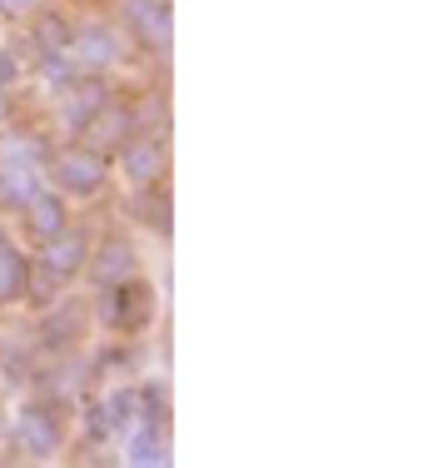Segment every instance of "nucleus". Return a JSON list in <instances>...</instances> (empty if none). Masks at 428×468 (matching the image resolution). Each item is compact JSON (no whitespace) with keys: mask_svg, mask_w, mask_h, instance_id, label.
Wrapping results in <instances>:
<instances>
[{"mask_svg":"<svg viewBox=\"0 0 428 468\" xmlns=\"http://www.w3.org/2000/svg\"><path fill=\"white\" fill-rule=\"evenodd\" d=\"M70 409L26 394L20 409L5 419V453L16 463H55L70 453Z\"/></svg>","mask_w":428,"mask_h":468,"instance_id":"1","label":"nucleus"},{"mask_svg":"<svg viewBox=\"0 0 428 468\" xmlns=\"http://www.w3.org/2000/svg\"><path fill=\"white\" fill-rule=\"evenodd\" d=\"M90 319L110 339H144L155 329V319H160V294H155V284L144 274L120 280L110 289H90Z\"/></svg>","mask_w":428,"mask_h":468,"instance_id":"2","label":"nucleus"},{"mask_svg":"<svg viewBox=\"0 0 428 468\" xmlns=\"http://www.w3.org/2000/svg\"><path fill=\"white\" fill-rule=\"evenodd\" d=\"M45 185H55L70 205H100L105 189L115 185V170H110V154L90 150L85 140H55L45 160Z\"/></svg>","mask_w":428,"mask_h":468,"instance_id":"3","label":"nucleus"},{"mask_svg":"<svg viewBox=\"0 0 428 468\" xmlns=\"http://www.w3.org/2000/svg\"><path fill=\"white\" fill-rule=\"evenodd\" d=\"M120 36L130 40V50L144 65L165 70L170 65V40H175V20H170V0H110Z\"/></svg>","mask_w":428,"mask_h":468,"instance_id":"4","label":"nucleus"},{"mask_svg":"<svg viewBox=\"0 0 428 468\" xmlns=\"http://www.w3.org/2000/svg\"><path fill=\"white\" fill-rule=\"evenodd\" d=\"M70 65L80 75H125V65L134 60L130 55V40L120 36L115 20H100V16H75V30H70Z\"/></svg>","mask_w":428,"mask_h":468,"instance_id":"5","label":"nucleus"},{"mask_svg":"<svg viewBox=\"0 0 428 468\" xmlns=\"http://www.w3.org/2000/svg\"><path fill=\"white\" fill-rule=\"evenodd\" d=\"M134 274H144V260H140L134 234L125 225H100L80 280L90 289H110V284H120V280H134Z\"/></svg>","mask_w":428,"mask_h":468,"instance_id":"6","label":"nucleus"},{"mask_svg":"<svg viewBox=\"0 0 428 468\" xmlns=\"http://www.w3.org/2000/svg\"><path fill=\"white\" fill-rule=\"evenodd\" d=\"M110 170H115V180L125 189L170 180V130H134V135H125V144L110 154Z\"/></svg>","mask_w":428,"mask_h":468,"instance_id":"7","label":"nucleus"},{"mask_svg":"<svg viewBox=\"0 0 428 468\" xmlns=\"http://www.w3.org/2000/svg\"><path fill=\"white\" fill-rule=\"evenodd\" d=\"M30 334H36L40 359H50V354H70V349H80L85 334H90V299L60 294L55 304H45L40 314L30 319Z\"/></svg>","mask_w":428,"mask_h":468,"instance_id":"8","label":"nucleus"},{"mask_svg":"<svg viewBox=\"0 0 428 468\" xmlns=\"http://www.w3.org/2000/svg\"><path fill=\"white\" fill-rule=\"evenodd\" d=\"M95 229L100 225H90L85 215H75L60 234H50L45 244H36V250H30V260H36L40 270H50L60 284H80L85 260H90V244H95Z\"/></svg>","mask_w":428,"mask_h":468,"instance_id":"9","label":"nucleus"},{"mask_svg":"<svg viewBox=\"0 0 428 468\" xmlns=\"http://www.w3.org/2000/svg\"><path fill=\"white\" fill-rule=\"evenodd\" d=\"M70 219H75V205H70V199H65L55 185H40L36 195L26 199V209L16 215V239L26 244V250H36V244L50 239V234H60Z\"/></svg>","mask_w":428,"mask_h":468,"instance_id":"10","label":"nucleus"},{"mask_svg":"<svg viewBox=\"0 0 428 468\" xmlns=\"http://www.w3.org/2000/svg\"><path fill=\"white\" fill-rule=\"evenodd\" d=\"M120 215H125L134 229H144V234H155V239H165V234H170V180L125 189V199H120Z\"/></svg>","mask_w":428,"mask_h":468,"instance_id":"11","label":"nucleus"},{"mask_svg":"<svg viewBox=\"0 0 428 468\" xmlns=\"http://www.w3.org/2000/svg\"><path fill=\"white\" fill-rule=\"evenodd\" d=\"M120 463L130 468H170L175 449H170V429H150V423H130L120 433Z\"/></svg>","mask_w":428,"mask_h":468,"instance_id":"12","label":"nucleus"},{"mask_svg":"<svg viewBox=\"0 0 428 468\" xmlns=\"http://www.w3.org/2000/svg\"><path fill=\"white\" fill-rule=\"evenodd\" d=\"M125 135H134V115H130V100H125V90H120L115 100H110L105 110H100L95 120L80 130L75 140H85L90 150H100V154H115L120 144H125Z\"/></svg>","mask_w":428,"mask_h":468,"instance_id":"13","label":"nucleus"},{"mask_svg":"<svg viewBox=\"0 0 428 468\" xmlns=\"http://www.w3.org/2000/svg\"><path fill=\"white\" fill-rule=\"evenodd\" d=\"M26 274H30V250L16 234H5L0 239V314L26 309Z\"/></svg>","mask_w":428,"mask_h":468,"instance_id":"14","label":"nucleus"},{"mask_svg":"<svg viewBox=\"0 0 428 468\" xmlns=\"http://www.w3.org/2000/svg\"><path fill=\"white\" fill-rule=\"evenodd\" d=\"M45 185L40 165H20V160H0V215H20L26 199Z\"/></svg>","mask_w":428,"mask_h":468,"instance_id":"15","label":"nucleus"},{"mask_svg":"<svg viewBox=\"0 0 428 468\" xmlns=\"http://www.w3.org/2000/svg\"><path fill=\"white\" fill-rule=\"evenodd\" d=\"M134 423H150V429H170V384L160 374L134 378Z\"/></svg>","mask_w":428,"mask_h":468,"instance_id":"16","label":"nucleus"},{"mask_svg":"<svg viewBox=\"0 0 428 468\" xmlns=\"http://www.w3.org/2000/svg\"><path fill=\"white\" fill-rule=\"evenodd\" d=\"M65 289H70V284H60L50 270H40V264L30 260V274H26V309H30V314H40L45 304H55Z\"/></svg>","mask_w":428,"mask_h":468,"instance_id":"17","label":"nucleus"},{"mask_svg":"<svg viewBox=\"0 0 428 468\" xmlns=\"http://www.w3.org/2000/svg\"><path fill=\"white\" fill-rule=\"evenodd\" d=\"M26 75H30V65L16 55L10 40H0V95H16L20 85H26Z\"/></svg>","mask_w":428,"mask_h":468,"instance_id":"18","label":"nucleus"},{"mask_svg":"<svg viewBox=\"0 0 428 468\" xmlns=\"http://www.w3.org/2000/svg\"><path fill=\"white\" fill-rule=\"evenodd\" d=\"M5 234H10V225H5V219H0V239H5Z\"/></svg>","mask_w":428,"mask_h":468,"instance_id":"19","label":"nucleus"}]
</instances>
